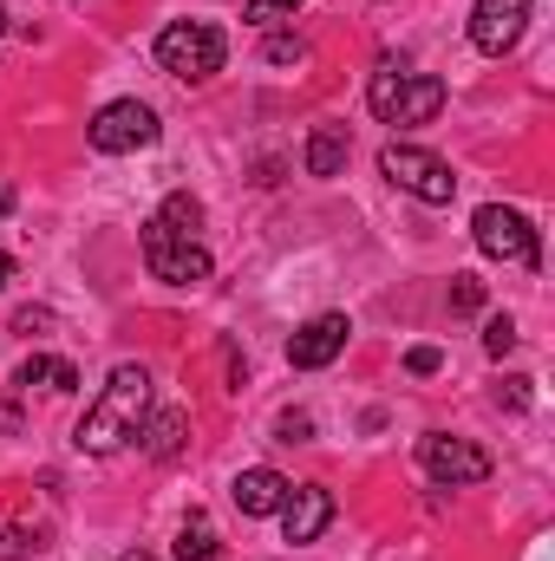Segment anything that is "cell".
<instances>
[{
	"mask_svg": "<svg viewBox=\"0 0 555 561\" xmlns=\"http://www.w3.org/2000/svg\"><path fill=\"white\" fill-rule=\"evenodd\" d=\"M33 327H53V313L46 307H20L13 313V333H33Z\"/></svg>",
	"mask_w": 555,
	"mask_h": 561,
	"instance_id": "484cf974",
	"label": "cell"
},
{
	"mask_svg": "<svg viewBox=\"0 0 555 561\" xmlns=\"http://www.w3.org/2000/svg\"><path fill=\"white\" fill-rule=\"evenodd\" d=\"M183 437H190V412H177V405L144 412V424H138V450H144V457L170 463V457H183Z\"/></svg>",
	"mask_w": 555,
	"mask_h": 561,
	"instance_id": "4fadbf2b",
	"label": "cell"
},
{
	"mask_svg": "<svg viewBox=\"0 0 555 561\" xmlns=\"http://www.w3.org/2000/svg\"><path fill=\"white\" fill-rule=\"evenodd\" d=\"M262 59H269V66H301V59H307V39H301V33H269V39H262Z\"/></svg>",
	"mask_w": 555,
	"mask_h": 561,
	"instance_id": "ffe728a7",
	"label": "cell"
},
{
	"mask_svg": "<svg viewBox=\"0 0 555 561\" xmlns=\"http://www.w3.org/2000/svg\"><path fill=\"white\" fill-rule=\"evenodd\" d=\"M7 209H13V183L0 176V222H7Z\"/></svg>",
	"mask_w": 555,
	"mask_h": 561,
	"instance_id": "f1b7e54d",
	"label": "cell"
},
{
	"mask_svg": "<svg viewBox=\"0 0 555 561\" xmlns=\"http://www.w3.org/2000/svg\"><path fill=\"white\" fill-rule=\"evenodd\" d=\"M347 157H353V138H347L340 125H320V131L307 138V157H301V163H307V176H320V183H327V176H340V170H347Z\"/></svg>",
	"mask_w": 555,
	"mask_h": 561,
	"instance_id": "5bb4252c",
	"label": "cell"
},
{
	"mask_svg": "<svg viewBox=\"0 0 555 561\" xmlns=\"http://www.w3.org/2000/svg\"><path fill=\"white\" fill-rule=\"evenodd\" d=\"M39 542L26 536V529H0V561H20V556H33Z\"/></svg>",
	"mask_w": 555,
	"mask_h": 561,
	"instance_id": "d4e9b609",
	"label": "cell"
},
{
	"mask_svg": "<svg viewBox=\"0 0 555 561\" xmlns=\"http://www.w3.org/2000/svg\"><path fill=\"white\" fill-rule=\"evenodd\" d=\"M380 170H386V183H399L406 196L418 203H431V209H444V203H457V176H451V163L438 157V150H424V144H386L380 150Z\"/></svg>",
	"mask_w": 555,
	"mask_h": 561,
	"instance_id": "277c9868",
	"label": "cell"
},
{
	"mask_svg": "<svg viewBox=\"0 0 555 561\" xmlns=\"http://www.w3.org/2000/svg\"><path fill=\"white\" fill-rule=\"evenodd\" d=\"M484 307V280L477 275H451V313H477Z\"/></svg>",
	"mask_w": 555,
	"mask_h": 561,
	"instance_id": "7402d4cb",
	"label": "cell"
},
{
	"mask_svg": "<svg viewBox=\"0 0 555 561\" xmlns=\"http://www.w3.org/2000/svg\"><path fill=\"white\" fill-rule=\"evenodd\" d=\"M471 236L490 262H517V268H543V242H536V222L523 209H503V203H484L471 216Z\"/></svg>",
	"mask_w": 555,
	"mask_h": 561,
	"instance_id": "5b68a950",
	"label": "cell"
},
{
	"mask_svg": "<svg viewBox=\"0 0 555 561\" xmlns=\"http://www.w3.org/2000/svg\"><path fill=\"white\" fill-rule=\"evenodd\" d=\"M242 20H249V26H262V33H281L287 20H301V0H249V7H242Z\"/></svg>",
	"mask_w": 555,
	"mask_h": 561,
	"instance_id": "ac0fdd59",
	"label": "cell"
},
{
	"mask_svg": "<svg viewBox=\"0 0 555 561\" xmlns=\"http://www.w3.org/2000/svg\"><path fill=\"white\" fill-rule=\"evenodd\" d=\"M281 496H287V477L269 470V463H249V470H236V483H229V503H236L242 516H275Z\"/></svg>",
	"mask_w": 555,
	"mask_h": 561,
	"instance_id": "7c38bea8",
	"label": "cell"
},
{
	"mask_svg": "<svg viewBox=\"0 0 555 561\" xmlns=\"http://www.w3.org/2000/svg\"><path fill=\"white\" fill-rule=\"evenodd\" d=\"M366 105H373L380 125L412 131V125H431V118L444 112V79H438V72H406V66L386 59V66L366 79Z\"/></svg>",
	"mask_w": 555,
	"mask_h": 561,
	"instance_id": "7a4b0ae2",
	"label": "cell"
},
{
	"mask_svg": "<svg viewBox=\"0 0 555 561\" xmlns=\"http://www.w3.org/2000/svg\"><path fill=\"white\" fill-rule=\"evenodd\" d=\"M13 386H46V392H72L79 386V366L72 359H46V353H33L20 373H13Z\"/></svg>",
	"mask_w": 555,
	"mask_h": 561,
	"instance_id": "9a60e30c",
	"label": "cell"
},
{
	"mask_svg": "<svg viewBox=\"0 0 555 561\" xmlns=\"http://www.w3.org/2000/svg\"><path fill=\"white\" fill-rule=\"evenodd\" d=\"M20 275V262H13V255H0V294H7V280Z\"/></svg>",
	"mask_w": 555,
	"mask_h": 561,
	"instance_id": "83f0119b",
	"label": "cell"
},
{
	"mask_svg": "<svg viewBox=\"0 0 555 561\" xmlns=\"http://www.w3.org/2000/svg\"><path fill=\"white\" fill-rule=\"evenodd\" d=\"M484 353H490V359H510V353H517V320H510V313H490V320H484Z\"/></svg>",
	"mask_w": 555,
	"mask_h": 561,
	"instance_id": "d6986e66",
	"label": "cell"
},
{
	"mask_svg": "<svg viewBox=\"0 0 555 561\" xmlns=\"http://www.w3.org/2000/svg\"><path fill=\"white\" fill-rule=\"evenodd\" d=\"M438 366H444V353H438V346H412V353H406V373H412V379H431Z\"/></svg>",
	"mask_w": 555,
	"mask_h": 561,
	"instance_id": "cb8c5ba5",
	"label": "cell"
},
{
	"mask_svg": "<svg viewBox=\"0 0 555 561\" xmlns=\"http://www.w3.org/2000/svg\"><path fill=\"white\" fill-rule=\"evenodd\" d=\"M418 463L438 490H464V483H484L490 477V450L471 444V437H451V431H424L418 437Z\"/></svg>",
	"mask_w": 555,
	"mask_h": 561,
	"instance_id": "ba28073f",
	"label": "cell"
},
{
	"mask_svg": "<svg viewBox=\"0 0 555 561\" xmlns=\"http://www.w3.org/2000/svg\"><path fill=\"white\" fill-rule=\"evenodd\" d=\"M157 222H163L170 236H190V242H196V229H203V203H196L190 190H170L163 209H157Z\"/></svg>",
	"mask_w": 555,
	"mask_h": 561,
	"instance_id": "e0dca14e",
	"label": "cell"
},
{
	"mask_svg": "<svg viewBox=\"0 0 555 561\" xmlns=\"http://www.w3.org/2000/svg\"><path fill=\"white\" fill-rule=\"evenodd\" d=\"M20 405H13V399H0V437H20Z\"/></svg>",
	"mask_w": 555,
	"mask_h": 561,
	"instance_id": "4316f807",
	"label": "cell"
},
{
	"mask_svg": "<svg viewBox=\"0 0 555 561\" xmlns=\"http://www.w3.org/2000/svg\"><path fill=\"white\" fill-rule=\"evenodd\" d=\"M281 542L287 549H307V542H320V529L333 523V490L327 483H287V496H281Z\"/></svg>",
	"mask_w": 555,
	"mask_h": 561,
	"instance_id": "30bf717a",
	"label": "cell"
},
{
	"mask_svg": "<svg viewBox=\"0 0 555 561\" xmlns=\"http://www.w3.org/2000/svg\"><path fill=\"white\" fill-rule=\"evenodd\" d=\"M138 249H144V268H150V280H163V287H196V280H209V268H216L203 242H190V236H170L157 216L144 222Z\"/></svg>",
	"mask_w": 555,
	"mask_h": 561,
	"instance_id": "52a82bcc",
	"label": "cell"
},
{
	"mask_svg": "<svg viewBox=\"0 0 555 561\" xmlns=\"http://www.w3.org/2000/svg\"><path fill=\"white\" fill-rule=\"evenodd\" d=\"M157 138H163V125H157V112H150L144 99H112V105H99L92 125H86V144H92L99 157H132V150H150Z\"/></svg>",
	"mask_w": 555,
	"mask_h": 561,
	"instance_id": "8992f818",
	"label": "cell"
},
{
	"mask_svg": "<svg viewBox=\"0 0 555 561\" xmlns=\"http://www.w3.org/2000/svg\"><path fill=\"white\" fill-rule=\"evenodd\" d=\"M523 26H530V0H477L471 7V46L484 59H503L523 46Z\"/></svg>",
	"mask_w": 555,
	"mask_h": 561,
	"instance_id": "9c48e42d",
	"label": "cell"
},
{
	"mask_svg": "<svg viewBox=\"0 0 555 561\" xmlns=\"http://www.w3.org/2000/svg\"><path fill=\"white\" fill-rule=\"evenodd\" d=\"M177 556H183V561H223V542H216V529H209V516H203V510H190V516H183Z\"/></svg>",
	"mask_w": 555,
	"mask_h": 561,
	"instance_id": "2e32d148",
	"label": "cell"
},
{
	"mask_svg": "<svg viewBox=\"0 0 555 561\" xmlns=\"http://www.w3.org/2000/svg\"><path fill=\"white\" fill-rule=\"evenodd\" d=\"M223 59H229V39H223V26H209V20H170V26L157 33V66H163L170 79H183V85L216 79Z\"/></svg>",
	"mask_w": 555,
	"mask_h": 561,
	"instance_id": "3957f363",
	"label": "cell"
},
{
	"mask_svg": "<svg viewBox=\"0 0 555 561\" xmlns=\"http://www.w3.org/2000/svg\"><path fill=\"white\" fill-rule=\"evenodd\" d=\"M347 340H353V320H347V313H314V320L287 340V366H294V373H320V366H333V359L347 353Z\"/></svg>",
	"mask_w": 555,
	"mask_h": 561,
	"instance_id": "8fae6325",
	"label": "cell"
},
{
	"mask_svg": "<svg viewBox=\"0 0 555 561\" xmlns=\"http://www.w3.org/2000/svg\"><path fill=\"white\" fill-rule=\"evenodd\" d=\"M144 412H150V373H144L138 359H125V366H112V379H105L99 399L86 405V419L72 431V450H86V457L125 450V444L138 437Z\"/></svg>",
	"mask_w": 555,
	"mask_h": 561,
	"instance_id": "6da1fadb",
	"label": "cell"
},
{
	"mask_svg": "<svg viewBox=\"0 0 555 561\" xmlns=\"http://www.w3.org/2000/svg\"><path fill=\"white\" fill-rule=\"evenodd\" d=\"M275 437H281V444H307V437H314V419H307V412H281Z\"/></svg>",
	"mask_w": 555,
	"mask_h": 561,
	"instance_id": "603a6c76",
	"label": "cell"
},
{
	"mask_svg": "<svg viewBox=\"0 0 555 561\" xmlns=\"http://www.w3.org/2000/svg\"><path fill=\"white\" fill-rule=\"evenodd\" d=\"M530 386H536V379H523V373H510V379L497 386V405H503V412H530V405H536V392H530Z\"/></svg>",
	"mask_w": 555,
	"mask_h": 561,
	"instance_id": "44dd1931",
	"label": "cell"
},
{
	"mask_svg": "<svg viewBox=\"0 0 555 561\" xmlns=\"http://www.w3.org/2000/svg\"><path fill=\"white\" fill-rule=\"evenodd\" d=\"M7 26H13V20H7V7H0V33H7Z\"/></svg>",
	"mask_w": 555,
	"mask_h": 561,
	"instance_id": "f546056e",
	"label": "cell"
},
{
	"mask_svg": "<svg viewBox=\"0 0 555 561\" xmlns=\"http://www.w3.org/2000/svg\"><path fill=\"white\" fill-rule=\"evenodd\" d=\"M125 561H157V556H125Z\"/></svg>",
	"mask_w": 555,
	"mask_h": 561,
	"instance_id": "4dcf8cb0",
	"label": "cell"
}]
</instances>
